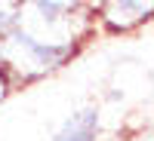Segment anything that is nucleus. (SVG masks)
<instances>
[{"mask_svg":"<svg viewBox=\"0 0 154 141\" xmlns=\"http://www.w3.org/2000/svg\"><path fill=\"white\" fill-rule=\"evenodd\" d=\"M99 19L111 31H130L151 19V0H102Z\"/></svg>","mask_w":154,"mask_h":141,"instance_id":"nucleus-1","label":"nucleus"},{"mask_svg":"<svg viewBox=\"0 0 154 141\" xmlns=\"http://www.w3.org/2000/svg\"><path fill=\"white\" fill-rule=\"evenodd\" d=\"M139 141H148V138H139Z\"/></svg>","mask_w":154,"mask_h":141,"instance_id":"nucleus-3","label":"nucleus"},{"mask_svg":"<svg viewBox=\"0 0 154 141\" xmlns=\"http://www.w3.org/2000/svg\"><path fill=\"white\" fill-rule=\"evenodd\" d=\"M99 126H102L99 110L96 107H80L56 129L53 141H99Z\"/></svg>","mask_w":154,"mask_h":141,"instance_id":"nucleus-2","label":"nucleus"}]
</instances>
